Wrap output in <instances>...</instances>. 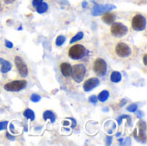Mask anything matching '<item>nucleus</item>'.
<instances>
[{
    "label": "nucleus",
    "instance_id": "nucleus-14",
    "mask_svg": "<svg viewBox=\"0 0 147 146\" xmlns=\"http://www.w3.org/2000/svg\"><path fill=\"white\" fill-rule=\"evenodd\" d=\"M43 119H44V120H49L52 123H54L56 121V115L53 112H52L50 110H47L43 113Z\"/></svg>",
    "mask_w": 147,
    "mask_h": 146
},
{
    "label": "nucleus",
    "instance_id": "nucleus-3",
    "mask_svg": "<svg viewBox=\"0 0 147 146\" xmlns=\"http://www.w3.org/2000/svg\"><path fill=\"white\" fill-rule=\"evenodd\" d=\"M115 52L116 55L121 59L128 58L132 54L131 47L124 42H118L115 46Z\"/></svg>",
    "mask_w": 147,
    "mask_h": 146
},
{
    "label": "nucleus",
    "instance_id": "nucleus-22",
    "mask_svg": "<svg viewBox=\"0 0 147 146\" xmlns=\"http://www.w3.org/2000/svg\"><path fill=\"white\" fill-rule=\"evenodd\" d=\"M30 100L33 102H39L41 100V96L40 95H38V94H33L30 96Z\"/></svg>",
    "mask_w": 147,
    "mask_h": 146
},
{
    "label": "nucleus",
    "instance_id": "nucleus-1",
    "mask_svg": "<svg viewBox=\"0 0 147 146\" xmlns=\"http://www.w3.org/2000/svg\"><path fill=\"white\" fill-rule=\"evenodd\" d=\"M86 48L81 44H76L71 46L68 50V56L73 60H79L85 56Z\"/></svg>",
    "mask_w": 147,
    "mask_h": 146
},
{
    "label": "nucleus",
    "instance_id": "nucleus-20",
    "mask_svg": "<svg viewBox=\"0 0 147 146\" xmlns=\"http://www.w3.org/2000/svg\"><path fill=\"white\" fill-rule=\"evenodd\" d=\"M65 41V36L64 35H59L57 38H56V40H55V44L56 46H61Z\"/></svg>",
    "mask_w": 147,
    "mask_h": 146
},
{
    "label": "nucleus",
    "instance_id": "nucleus-25",
    "mask_svg": "<svg viewBox=\"0 0 147 146\" xmlns=\"http://www.w3.org/2000/svg\"><path fill=\"white\" fill-rule=\"evenodd\" d=\"M43 2V0H33L32 1V5L34 7V8H36L37 6H39L41 3Z\"/></svg>",
    "mask_w": 147,
    "mask_h": 146
},
{
    "label": "nucleus",
    "instance_id": "nucleus-6",
    "mask_svg": "<svg viewBox=\"0 0 147 146\" xmlns=\"http://www.w3.org/2000/svg\"><path fill=\"white\" fill-rule=\"evenodd\" d=\"M27 85V82L25 80H14L4 85V89L9 92H18L23 89Z\"/></svg>",
    "mask_w": 147,
    "mask_h": 146
},
{
    "label": "nucleus",
    "instance_id": "nucleus-32",
    "mask_svg": "<svg viewBox=\"0 0 147 146\" xmlns=\"http://www.w3.org/2000/svg\"><path fill=\"white\" fill-rule=\"evenodd\" d=\"M87 4H88V3H87L86 1H84V2L82 3V7H83V8H86V7H87Z\"/></svg>",
    "mask_w": 147,
    "mask_h": 146
},
{
    "label": "nucleus",
    "instance_id": "nucleus-23",
    "mask_svg": "<svg viewBox=\"0 0 147 146\" xmlns=\"http://www.w3.org/2000/svg\"><path fill=\"white\" fill-rule=\"evenodd\" d=\"M89 102H90V103L96 104V103H97V102H98L97 96H95V95H93V96H90L89 97Z\"/></svg>",
    "mask_w": 147,
    "mask_h": 146
},
{
    "label": "nucleus",
    "instance_id": "nucleus-26",
    "mask_svg": "<svg viewBox=\"0 0 147 146\" xmlns=\"http://www.w3.org/2000/svg\"><path fill=\"white\" fill-rule=\"evenodd\" d=\"M4 44H5V46H6L7 48H12V47H13V43L10 42V41H9L8 40H5Z\"/></svg>",
    "mask_w": 147,
    "mask_h": 146
},
{
    "label": "nucleus",
    "instance_id": "nucleus-33",
    "mask_svg": "<svg viewBox=\"0 0 147 146\" xmlns=\"http://www.w3.org/2000/svg\"><path fill=\"white\" fill-rule=\"evenodd\" d=\"M22 26H21V27H20V28H18V30H22Z\"/></svg>",
    "mask_w": 147,
    "mask_h": 146
},
{
    "label": "nucleus",
    "instance_id": "nucleus-18",
    "mask_svg": "<svg viewBox=\"0 0 147 146\" xmlns=\"http://www.w3.org/2000/svg\"><path fill=\"white\" fill-rule=\"evenodd\" d=\"M47 9H48V4L44 2H42L39 6L36 7V11L39 14H44L47 11Z\"/></svg>",
    "mask_w": 147,
    "mask_h": 146
},
{
    "label": "nucleus",
    "instance_id": "nucleus-27",
    "mask_svg": "<svg viewBox=\"0 0 147 146\" xmlns=\"http://www.w3.org/2000/svg\"><path fill=\"white\" fill-rule=\"evenodd\" d=\"M6 137H7V139H9L10 141H15V139H16V137H15V136H12L9 133H6Z\"/></svg>",
    "mask_w": 147,
    "mask_h": 146
},
{
    "label": "nucleus",
    "instance_id": "nucleus-13",
    "mask_svg": "<svg viewBox=\"0 0 147 146\" xmlns=\"http://www.w3.org/2000/svg\"><path fill=\"white\" fill-rule=\"evenodd\" d=\"M0 65H1L0 71L2 73H4V74L7 73V72H9L11 70V68H12V65H11L10 62L7 61V60L3 59L2 58H0Z\"/></svg>",
    "mask_w": 147,
    "mask_h": 146
},
{
    "label": "nucleus",
    "instance_id": "nucleus-21",
    "mask_svg": "<svg viewBox=\"0 0 147 146\" xmlns=\"http://www.w3.org/2000/svg\"><path fill=\"white\" fill-rule=\"evenodd\" d=\"M137 109H138V104H136V103H133L127 108V110L130 113H135L137 111Z\"/></svg>",
    "mask_w": 147,
    "mask_h": 146
},
{
    "label": "nucleus",
    "instance_id": "nucleus-16",
    "mask_svg": "<svg viewBox=\"0 0 147 146\" xmlns=\"http://www.w3.org/2000/svg\"><path fill=\"white\" fill-rule=\"evenodd\" d=\"M109 97V91L104 89V90H102V91H101L99 93V95L97 96V99L101 102H105L106 101H108Z\"/></svg>",
    "mask_w": 147,
    "mask_h": 146
},
{
    "label": "nucleus",
    "instance_id": "nucleus-8",
    "mask_svg": "<svg viewBox=\"0 0 147 146\" xmlns=\"http://www.w3.org/2000/svg\"><path fill=\"white\" fill-rule=\"evenodd\" d=\"M14 62H15V65H16V67L17 69L19 75L23 78L26 77L28 75V69L24 60L20 56H16L14 59Z\"/></svg>",
    "mask_w": 147,
    "mask_h": 146
},
{
    "label": "nucleus",
    "instance_id": "nucleus-19",
    "mask_svg": "<svg viewBox=\"0 0 147 146\" xmlns=\"http://www.w3.org/2000/svg\"><path fill=\"white\" fill-rule=\"evenodd\" d=\"M83 38H84V33H83V32H78V33H77V34L71 39L70 43H71V44L75 43V42H77V41H78V40H81Z\"/></svg>",
    "mask_w": 147,
    "mask_h": 146
},
{
    "label": "nucleus",
    "instance_id": "nucleus-29",
    "mask_svg": "<svg viewBox=\"0 0 147 146\" xmlns=\"http://www.w3.org/2000/svg\"><path fill=\"white\" fill-rule=\"evenodd\" d=\"M15 1H16V0H3L4 3H6V4H11V3H13Z\"/></svg>",
    "mask_w": 147,
    "mask_h": 146
},
{
    "label": "nucleus",
    "instance_id": "nucleus-34",
    "mask_svg": "<svg viewBox=\"0 0 147 146\" xmlns=\"http://www.w3.org/2000/svg\"><path fill=\"white\" fill-rule=\"evenodd\" d=\"M0 8H1V4H0Z\"/></svg>",
    "mask_w": 147,
    "mask_h": 146
},
{
    "label": "nucleus",
    "instance_id": "nucleus-24",
    "mask_svg": "<svg viewBox=\"0 0 147 146\" xmlns=\"http://www.w3.org/2000/svg\"><path fill=\"white\" fill-rule=\"evenodd\" d=\"M9 122L6 121V120H3V121H0V131H3V130H5L7 128V126H8Z\"/></svg>",
    "mask_w": 147,
    "mask_h": 146
},
{
    "label": "nucleus",
    "instance_id": "nucleus-11",
    "mask_svg": "<svg viewBox=\"0 0 147 146\" xmlns=\"http://www.w3.org/2000/svg\"><path fill=\"white\" fill-rule=\"evenodd\" d=\"M59 69H60V72L61 74L65 77H71V69H72V66L67 63V62H63L59 65Z\"/></svg>",
    "mask_w": 147,
    "mask_h": 146
},
{
    "label": "nucleus",
    "instance_id": "nucleus-9",
    "mask_svg": "<svg viewBox=\"0 0 147 146\" xmlns=\"http://www.w3.org/2000/svg\"><path fill=\"white\" fill-rule=\"evenodd\" d=\"M114 9H115V6L111 5V4H95V6L92 9L91 14L94 16H98Z\"/></svg>",
    "mask_w": 147,
    "mask_h": 146
},
{
    "label": "nucleus",
    "instance_id": "nucleus-30",
    "mask_svg": "<svg viewBox=\"0 0 147 146\" xmlns=\"http://www.w3.org/2000/svg\"><path fill=\"white\" fill-rule=\"evenodd\" d=\"M9 130H10L13 133H16L14 132V125H13L12 123H10V124H9Z\"/></svg>",
    "mask_w": 147,
    "mask_h": 146
},
{
    "label": "nucleus",
    "instance_id": "nucleus-7",
    "mask_svg": "<svg viewBox=\"0 0 147 146\" xmlns=\"http://www.w3.org/2000/svg\"><path fill=\"white\" fill-rule=\"evenodd\" d=\"M107 63L102 59H96L93 64V71L98 77H103L107 73Z\"/></svg>",
    "mask_w": 147,
    "mask_h": 146
},
{
    "label": "nucleus",
    "instance_id": "nucleus-5",
    "mask_svg": "<svg viewBox=\"0 0 147 146\" xmlns=\"http://www.w3.org/2000/svg\"><path fill=\"white\" fill-rule=\"evenodd\" d=\"M127 32H128L127 27L122 23H120V22L112 23V26L110 28L111 34L115 37H117V38L123 37L124 35H126L127 34Z\"/></svg>",
    "mask_w": 147,
    "mask_h": 146
},
{
    "label": "nucleus",
    "instance_id": "nucleus-4",
    "mask_svg": "<svg viewBox=\"0 0 147 146\" xmlns=\"http://www.w3.org/2000/svg\"><path fill=\"white\" fill-rule=\"evenodd\" d=\"M131 25L134 30L135 31H143L146 26V19L141 14L135 15L131 22Z\"/></svg>",
    "mask_w": 147,
    "mask_h": 146
},
{
    "label": "nucleus",
    "instance_id": "nucleus-10",
    "mask_svg": "<svg viewBox=\"0 0 147 146\" xmlns=\"http://www.w3.org/2000/svg\"><path fill=\"white\" fill-rule=\"evenodd\" d=\"M100 84V81L97 77H90L83 84V89L85 92H90L95 88H96Z\"/></svg>",
    "mask_w": 147,
    "mask_h": 146
},
{
    "label": "nucleus",
    "instance_id": "nucleus-31",
    "mask_svg": "<svg viewBox=\"0 0 147 146\" xmlns=\"http://www.w3.org/2000/svg\"><path fill=\"white\" fill-rule=\"evenodd\" d=\"M146 59H147V54H145V55H144V58H143V61H144V65H147Z\"/></svg>",
    "mask_w": 147,
    "mask_h": 146
},
{
    "label": "nucleus",
    "instance_id": "nucleus-12",
    "mask_svg": "<svg viewBox=\"0 0 147 146\" xmlns=\"http://www.w3.org/2000/svg\"><path fill=\"white\" fill-rule=\"evenodd\" d=\"M116 19L115 14L113 12H105L102 17V20L103 22H105L106 24H112L115 22Z\"/></svg>",
    "mask_w": 147,
    "mask_h": 146
},
{
    "label": "nucleus",
    "instance_id": "nucleus-15",
    "mask_svg": "<svg viewBox=\"0 0 147 146\" xmlns=\"http://www.w3.org/2000/svg\"><path fill=\"white\" fill-rule=\"evenodd\" d=\"M121 79H122V75L119 71H113L110 74V80H111V82H113L115 83H120L121 81Z\"/></svg>",
    "mask_w": 147,
    "mask_h": 146
},
{
    "label": "nucleus",
    "instance_id": "nucleus-17",
    "mask_svg": "<svg viewBox=\"0 0 147 146\" xmlns=\"http://www.w3.org/2000/svg\"><path fill=\"white\" fill-rule=\"evenodd\" d=\"M23 116L28 119V120H30L31 121H34V118H35V115H34V113L33 110H31L30 108H27L23 111Z\"/></svg>",
    "mask_w": 147,
    "mask_h": 146
},
{
    "label": "nucleus",
    "instance_id": "nucleus-28",
    "mask_svg": "<svg viewBox=\"0 0 147 146\" xmlns=\"http://www.w3.org/2000/svg\"><path fill=\"white\" fill-rule=\"evenodd\" d=\"M106 139H107V145H111V142H112V140H113V138H112V137H107Z\"/></svg>",
    "mask_w": 147,
    "mask_h": 146
},
{
    "label": "nucleus",
    "instance_id": "nucleus-2",
    "mask_svg": "<svg viewBox=\"0 0 147 146\" xmlns=\"http://www.w3.org/2000/svg\"><path fill=\"white\" fill-rule=\"evenodd\" d=\"M86 76V67L83 64L75 65L72 66L71 77L76 83H81Z\"/></svg>",
    "mask_w": 147,
    "mask_h": 146
}]
</instances>
